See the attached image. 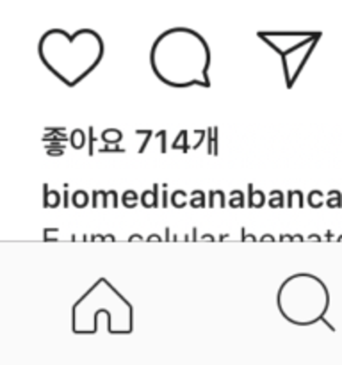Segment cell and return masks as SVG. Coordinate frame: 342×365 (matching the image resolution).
I'll use <instances>...</instances> for the list:
<instances>
[{"label": "cell", "instance_id": "1", "mask_svg": "<svg viewBox=\"0 0 342 365\" xmlns=\"http://www.w3.org/2000/svg\"><path fill=\"white\" fill-rule=\"evenodd\" d=\"M150 64L160 82L171 88H210V48L191 29H170L153 41Z\"/></svg>", "mask_w": 342, "mask_h": 365}, {"label": "cell", "instance_id": "2", "mask_svg": "<svg viewBox=\"0 0 342 365\" xmlns=\"http://www.w3.org/2000/svg\"><path fill=\"white\" fill-rule=\"evenodd\" d=\"M41 63L68 88L81 84L102 61V36L89 29L68 34L63 29L45 32L38 43Z\"/></svg>", "mask_w": 342, "mask_h": 365}, {"label": "cell", "instance_id": "3", "mask_svg": "<svg viewBox=\"0 0 342 365\" xmlns=\"http://www.w3.org/2000/svg\"><path fill=\"white\" fill-rule=\"evenodd\" d=\"M276 305L281 317L296 327H310L324 317L330 294L323 282L310 273L289 277L278 289Z\"/></svg>", "mask_w": 342, "mask_h": 365}, {"label": "cell", "instance_id": "4", "mask_svg": "<svg viewBox=\"0 0 342 365\" xmlns=\"http://www.w3.org/2000/svg\"><path fill=\"white\" fill-rule=\"evenodd\" d=\"M63 196L59 191H53V189L48 187V184H43V205L46 209H59L63 205Z\"/></svg>", "mask_w": 342, "mask_h": 365}, {"label": "cell", "instance_id": "5", "mask_svg": "<svg viewBox=\"0 0 342 365\" xmlns=\"http://www.w3.org/2000/svg\"><path fill=\"white\" fill-rule=\"evenodd\" d=\"M160 187H162V185L153 184L152 189H146V191H142L141 205L145 207V209H157V207L160 205V198H159Z\"/></svg>", "mask_w": 342, "mask_h": 365}, {"label": "cell", "instance_id": "6", "mask_svg": "<svg viewBox=\"0 0 342 365\" xmlns=\"http://www.w3.org/2000/svg\"><path fill=\"white\" fill-rule=\"evenodd\" d=\"M248 205L249 209H262L264 205L267 203V196L266 192L260 191V189L253 187V184H248Z\"/></svg>", "mask_w": 342, "mask_h": 365}, {"label": "cell", "instance_id": "7", "mask_svg": "<svg viewBox=\"0 0 342 365\" xmlns=\"http://www.w3.org/2000/svg\"><path fill=\"white\" fill-rule=\"evenodd\" d=\"M228 205V200H227V195H224L223 189H210L209 191V207L210 209H216V207H219V209H224V207Z\"/></svg>", "mask_w": 342, "mask_h": 365}, {"label": "cell", "instance_id": "8", "mask_svg": "<svg viewBox=\"0 0 342 365\" xmlns=\"http://www.w3.org/2000/svg\"><path fill=\"white\" fill-rule=\"evenodd\" d=\"M189 205L192 209H205L209 205V200H207L205 192L202 189H195V191L189 192Z\"/></svg>", "mask_w": 342, "mask_h": 365}, {"label": "cell", "instance_id": "9", "mask_svg": "<svg viewBox=\"0 0 342 365\" xmlns=\"http://www.w3.org/2000/svg\"><path fill=\"white\" fill-rule=\"evenodd\" d=\"M170 202L175 209H185V205H189V192L184 189H175L170 195Z\"/></svg>", "mask_w": 342, "mask_h": 365}, {"label": "cell", "instance_id": "10", "mask_svg": "<svg viewBox=\"0 0 342 365\" xmlns=\"http://www.w3.org/2000/svg\"><path fill=\"white\" fill-rule=\"evenodd\" d=\"M93 198V209H109V192L102 191V189H95L91 192Z\"/></svg>", "mask_w": 342, "mask_h": 365}, {"label": "cell", "instance_id": "11", "mask_svg": "<svg viewBox=\"0 0 342 365\" xmlns=\"http://www.w3.org/2000/svg\"><path fill=\"white\" fill-rule=\"evenodd\" d=\"M100 139H102L103 145H120L121 139H123V134H121V130H118V128H105V130L102 132V135H100Z\"/></svg>", "mask_w": 342, "mask_h": 365}, {"label": "cell", "instance_id": "12", "mask_svg": "<svg viewBox=\"0 0 342 365\" xmlns=\"http://www.w3.org/2000/svg\"><path fill=\"white\" fill-rule=\"evenodd\" d=\"M306 203H309L310 209H321V207L326 203V196L319 189H312V191L306 195Z\"/></svg>", "mask_w": 342, "mask_h": 365}, {"label": "cell", "instance_id": "13", "mask_svg": "<svg viewBox=\"0 0 342 365\" xmlns=\"http://www.w3.org/2000/svg\"><path fill=\"white\" fill-rule=\"evenodd\" d=\"M141 203V196L134 191V189H127V191L121 195V205L125 209H135V207Z\"/></svg>", "mask_w": 342, "mask_h": 365}, {"label": "cell", "instance_id": "14", "mask_svg": "<svg viewBox=\"0 0 342 365\" xmlns=\"http://www.w3.org/2000/svg\"><path fill=\"white\" fill-rule=\"evenodd\" d=\"M89 198H91V195H89L88 191L77 189V191L71 195V205H73L75 209H86V207L89 205Z\"/></svg>", "mask_w": 342, "mask_h": 365}, {"label": "cell", "instance_id": "15", "mask_svg": "<svg viewBox=\"0 0 342 365\" xmlns=\"http://www.w3.org/2000/svg\"><path fill=\"white\" fill-rule=\"evenodd\" d=\"M189 132L187 130H180L177 134V138H175V141L171 143V150H180L182 153H187L189 150H191V146H189Z\"/></svg>", "mask_w": 342, "mask_h": 365}, {"label": "cell", "instance_id": "16", "mask_svg": "<svg viewBox=\"0 0 342 365\" xmlns=\"http://www.w3.org/2000/svg\"><path fill=\"white\" fill-rule=\"evenodd\" d=\"M207 153L217 155V127L207 128Z\"/></svg>", "mask_w": 342, "mask_h": 365}, {"label": "cell", "instance_id": "17", "mask_svg": "<svg viewBox=\"0 0 342 365\" xmlns=\"http://www.w3.org/2000/svg\"><path fill=\"white\" fill-rule=\"evenodd\" d=\"M267 205L269 209H284L285 207V195L280 191V189H274V191L269 192L267 196Z\"/></svg>", "mask_w": 342, "mask_h": 365}, {"label": "cell", "instance_id": "18", "mask_svg": "<svg viewBox=\"0 0 342 365\" xmlns=\"http://www.w3.org/2000/svg\"><path fill=\"white\" fill-rule=\"evenodd\" d=\"M86 132L82 130V128H75V130H71V135L68 141L71 143V148L75 150H82L86 146Z\"/></svg>", "mask_w": 342, "mask_h": 365}, {"label": "cell", "instance_id": "19", "mask_svg": "<svg viewBox=\"0 0 342 365\" xmlns=\"http://www.w3.org/2000/svg\"><path fill=\"white\" fill-rule=\"evenodd\" d=\"M244 192L241 189H234L228 196V207L230 209H244Z\"/></svg>", "mask_w": 342, "mask_h": 365}, {"label": "cell", "instance_id": "20", "mask_svg": "<svg viewBox=\"0 0 342 365\" xmlns=\"http://www.w3.org/2000/svg\"><path fill=\"white\" fill-rule=\"evenodd\" d=\"M287 207L289 209H301L303 207V192L299 189H291L287 192Z\"/></svg>", "mask_w": 342, "mask_h": 365}, {"label": "cell", "instance_id": "21", "mask_svg": "<svg viewBox=\"0 0 342 365\" xmlns=\"http://www.w3.org/2000/svg\"><path fill=\"white\" fill-rule=\"evenodd\" d=\"M324 205H328V209H341V207H342V192L337 191V189H333V191L328 192L326 203H324Z\"/></svg>", "mask_w": 342, "mask_h": 365}, {"label": "cell", "instance_id": "22", "mask_svg": "<svg viewBox=\"0 0 342 365\" xmlns=\"http://www.w3.org/2000/svg\"><path fill=\"white\" fill-rule=\"evenodd\" d=\"M162 189L164 191L160 192V207H162V209H167V207H170V192L166 191L167 189V184H162Z\"/></svg>", "mask_w": 342, "mask_h": 365}, {"label": "cell", "instance_id": "23", "mask_svg": "<svg viewBox=\"0 0 342 365\" xmlns=\"http://www.w3.org/2000/svg\"><path fill=\"white\" fill-rule=\"evenodd\" d=\"M155 135L160 139V153H167V146H166L167 132L166 130H159V132H155Z\"/></svg>", "mask_w": 342, "mask_h": 365}, {"label": "cell", "instance_id": "24", "mask_svg": "<svg viewBox=\"0 0 342 365\" xmlns=\"http://www.w3.org/2000/svg\"><path fill=\"white\" fill-rule=\"evenodd\" d=\"M46 155L48 157H61V155H64V148L63 146H53V148H48L46 150Z\"/></svg>", "mask_w": 342, "mask_h": 365}, {"label": "cell", "instance_id": "25", "mask_svg": "<svg viewBox=\"0 0 342 365\" xmlns=\"http://www.w3.org/2000/svg\"><path fill=\"white\" fill-rule=\"evenodd\" d=\"M241 241L242 242H256V235L253 234H246V228H241Z\"/></svg>", "mask_w": 342, "mask_h": 365}, {"label": "cell", "instance_id": "26", "mask_svg": "<svg viewBox=\"0 0 342 365\" xmlns=\"http://www.w3.org/2000/svg\"><path fill=\"white\" fill-rule=\"evenodd\" d=\"M109 192V209H116L118 207V192L114 189H110Z\"/></svg>", "mask_w": 342, "mask_h": 365}, {"label": "cell", "instance_id": "27", "mask_svg": "<svg viewBox=\"0 0 342 365\" xmlns=\"http://www.w3.org/2000/svg\"><path fill=\"white\" fill-rule=\"evenodd\" d=\"M93 134H95V127H89V155H91L93 157V150H95V146H93V145H95V143H96V138H95V135H93Z\"/></svg>", "mask_w": 342, "mask_h": 365}, {"label": "cell", "instance_id": "28", "mask_svg": "<svg viewBox=\"0 0 342 365\" xmlns=\"http://www.w3.org/2000/svg\"><path fill=\"white\" fill-rule=\"evenodd\" d=\"M153 134H155V132H153V130H146V138H145V141H142V145L139 146V152H138V153L145 152L146 146H148V143L152 141V135H153Z\"/></svg>", "mask_w": 342, "mask_h": 365}, {"label": "cell", "instance_id": "29", "mask_svg": "<svg viewBox=\"0 0 342 365\" xmlns=\"http://www.w3.org/2000/svg\"><path fill=\"white\" fill-rule=\"evenodd\" d=\"M259 241H260V242H276L278 237H274L273 234H264L262 237L259 239Z\"/></svg>", "mask_w": 342, "mask_h": 365}, {"label": "cell", "instance_id": "30", "mask_svg": "<svg viewBox=\"0 0 342 365\" xmlns=\"http://www.w3.org/2000/svg\"><path fill=\"white\" fill-rule=\"evenodd\" d=\"M164 237H160L159 234H150L148 237H146V242H162Z\"/></svg>", "mask_w": 342, "mask_h": 365}, {"label": "cell", "instance_id": "31", "mask_svg": "<svg viewBox=\"0 0 342 365\" xmlns=\"http://www.w3.org/2000/svg\"><path fill=\"white\" fill-rule=\"evenodd\" d=\"M200 241H205V242H214V241H216V237H214L212 234H203L202 237H200Z\"/></svg>", "mask_w": 342, "mask_h": 365}, {"label": "cell", "instance_id": "32", "mask_svg": "<svg viewBox=\"0 0 342 365\" xmlns=\"http://www.w3.org/2000/svg\"><path fill=\"white\" fill-rule=\"evenodd\" d=\"M142 241V235L141 234H132L128 237V242H141Z\"/></svg>", "mask_w": 342, "mask_h": 365}, {"label": "cell", "instance_id": "33", "mask_svg": "<svg viewBox=\"0 0 342 365\" xmlns=\"http://www.w3.org/2000/svg\"><path fill=\"white\" fill-rule=\"evenodd\" d=\"M278 241H280V242H292V235L291 234H281L280 237H278Z\"/></svg>", "mask_w": 342, "mask_h": 365}, {"label": "cell", "instance_id": "34", "mask_svg": "<svg viewBox=\"0 0 342 365\" xmlns=\"http://www.w3.org/2000/svg\"><path fill=\"white\" fill-rule=\"evenodd\" d=\"M306 241L321 242V241H323V237H321V235H317V234H310V235H309V237H306Z\"/></svg>", "mask_w": 342, "mask_h": 365}, {"label": "cell", "instance_id": "35", "mask_svg": "<svg viewBox=\"0 0 342 365\" xmlns=\"http://www.w3.org/2000/svg\"><path fill=\"white\" fill-rule=\"evenodd\" d=\"M103 241H107V242H114V241H116V237H114L113 234H107V235H103Z\"/></svg>", "mask_w": 342, "mask_h": 365}, {"label": "cell", "instance_id": "36", "mask_svg": "<svg viewBox=\"0 0 342 365\" xmlns=\"http://www.w3.org/2000/svg\"><path fill=\"white\" fill-rule=\"evenodd\" d=\"M305 239H306V237H303L301 234H296V235H292V241H299V242H301V241H305Z\"/></svg>", "mask_w": 342, "mask_h": 365}, {"label": "cell", "instance_id": "37", "mask_svg": "<svg viewBox=\"0 0 342 365\" xmlns=\"http://www.w3.org/2000/svg\"><path fill=\"white\" fill-rule=\"evenodd\" d=\"M191 241H198V228H192V237H191Z\"/></svg>", "mask_w": 342, "mask_h": 365}, {"label": "cell", "instance_id": "38", "mask_svg": "<svg viewBox=\"0 0 342 365\" xmlns=\"http://www.w3.org/2000/svg\"><path fill=\"white\" fill-rule=\"evenodd\" d=\"M324 239H326V241H331V239H333V232L328 230L326 235H324Z\"/></svg>", "mask_w": 342, "mask_h": 365}, {"label": "cell", "instance_id": "39", "mask_svg": "<svg viewBox=\"0 0 342 365\" xmlns=\"http://www.w3.org/2000/svg\"><path fill=\"white\" fill-rule=\"evenodd\" d=\"M91 241H103V235H98V234L91 235Z\"/></svg>", "mask_w": 342, "mask_h": 365}, {"label": "cell", "instance_id": "40", "mask_svg": "<svg viewBox=\"0 0 342 365\" xmlns=\"http://www.w3.org/2000/svg\"><path fill=\"white\" fill-rule=\"evenodd\" d=\"M228 237H230V234H221L219 235V241H227Z\"/></svg>", "mask_w": 342, "mask_h": 365}, {"label": "cell", "instance_id": "41", "mask_svg": "<svg viewBox=\"0 0 342 365\" xmlns=\"http://www.w3.org/2000/svg\"><path fill=\"white\" fill-rule=\"evenodd\" d=\"M337 241H338V242H342V234L338 235V237H337Z\"/></svg>", "mask_w": 342, "mask_h": 365}]
</instances>
